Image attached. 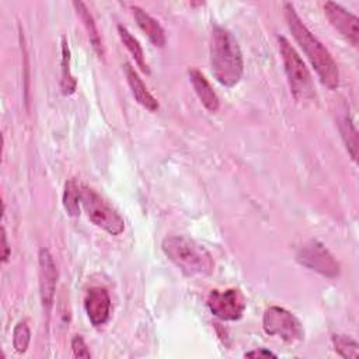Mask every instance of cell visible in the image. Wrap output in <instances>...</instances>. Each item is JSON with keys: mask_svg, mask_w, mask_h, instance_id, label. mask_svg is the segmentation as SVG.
Returning <instances> with one entry per match:
<instances>
[{"mask_svg": "<svg viewBox=\"0 0 359 359\" xmlns=\"http://www.w3.org/2000/svg\"><path fill=\"white\" fill-rule=\"evenodd\" d=\"M165 257L188 276H206L213 272L215 262L210 252L192 238L170 236L161 244Z\"/></svg>", "mask_w": 359, "mask_h": 359, "instance_id": "3", "label": "cell"}, {"mask_svg": "<svg viewBox=\"0 0 359 359\" xmlns=\"http://www.w3.org/2000/svg\"><path fill=\"white\" fill-rule=\"evenodd\" d=\"M123 70H125V76H126L128 84H129V87H130V90H132V94H133L135 100H136L142 107H144L146 109H149V111H157V109H158V102H157V100L150 94V91L147 90V87L144 86V83H143L142 79L139 77L137 72H136L129 63H125Z\"/></svg>", "mask_w": 359, "mask_h": 359, "instance_id": "12", "label": "cell"}, {"mask_svg": "<svg viewBox=\"0 0 359 359\" xmlns=\"http://www.w3.org/2000/svg\"><path fill=\"white\" fill-rule=\"evenodd\" d=\"M208 307L217 318L236 321L245 310V299L238 289L212 290L208 296Z\"/></svg>", "mask_w": 359, "mask_h": 359, "instance_id": "8", "label": "cell"}, {"mask_svg": "<svg viewBox=\"0 0 359 359\" xmlns=\"http://www.w3.org/2000/svg\"><path fill=\"white\" fill-rule=\"evenodd\" d=\"M278 42L292 94L299 101H307L314 98V84L304 62L286 38L279 36Z\"/></svg>", "mask_w": 359, "mask_h": 359, "instance_id": "4", "label": "cell"}, {"mask_svg": "<svg viewBox=\"0 0 359 359\" xmlns=\"http://www.w3.org/2000/svg\"><path fill=\"white\" fill-rule=\"evenodd\" d=\"M283 11L293 38L306 53L307 59L310 60L311 66L318 74L321 83L331 90L337 88L339 84V72L331 53L303 24L292 3H285Z\"/></svg>", "mask_w": 359, "mask_h": 359, "instance_id": "1", "label": "cell"}, {"mask_svg": "<svg viewBox=\"0 0 359 359\" xmlns=\"http://www.w3.org/2000/svg\"><path fill=\"white\" fill-rule=\"evenodd\" d=\"M39 262V294L43 310L49 314L56 292V280H57V269L50 252L46 248H41L38 254Z\"/></svg>", "mask_w": 359, "mask_h": 359, "instance_id": "9", "label": "cell"}, {"mask_svg": "<svg viewBox=\"0 0 359 359\" xmlns=\"http://www.w3.org/2000/svg\"><path fill=\"white\" fill-rule=\"evenodd\" d=\"M84 309L93 325L98 327L105 324L111 313V299L108 292L100 286L88 289L84 299Z\"/></svg>", "mask_w": 359, "mask_h": 359, "instance_id": "11", "label": "cell"}, {"mask_svg": "<svg viewBox=\"0 0 359 359\" xmlns=\"http://www.w3.org/2000/svg\"><path fill=\"white\" fill-rule=\"evenodd\" d=\"M188 76L194 86L195 93L199 97L203 107L210 112H216L219 109V97L213 91V88L209 84V81L206 80V77L198 69H189Z\"/></svg>", "mask_w": 359, "mask_h": 359, "instance_id": "13", "label": "cell"}, {"mask_svg": "<svg viewBox=\"0 0 359 359\" xmlns=\"http://www.w3.org/2000/svg\"><path fill=\"white\" fill-rule=\"evenodd\" d=\"M31 341V331L27 321H20L13 331V346L18 353H24L28 349Z\"/></svg>", "mask_w": 359, "mask_h": 359, "instance_id": "21", "label": "cell"}, {"mask_svg": "<svg viewBox=\"0 0 359 359\" xmlns=\"http://www.w3.org/2000/svg\"><path fill=\"white\" fill-rule=\"evenodd\" d=\"M332 345L335 352L345 359H358L359 356V344L348 335H332Z\"/></svg>", "mask_w": 359, "mask_h": 359, "instance_id": "20", "label": "cell"}, {"mask_svg": "<svg viewBox=\"0 0 359 359\" xmlns=\"http://www.w3.org/2000/svg\"><path fill=\"white\" fill-rule=\"evenodd\" d=\"M324 13L331 22V25L342 34L353 46H358L359 42V20L345 10L342 6L327 1L324 4Z\"/></svg>", "mask_w": 359, "mask_h": 359, "instance_id": "10", "label": "cell"}, {"mask_svg": "<svg viewBox=\"0 0 359 359\" xmlns=\"http://www.w3.org/2000/svg\"><path fill=\"white\" fill-rule=\"evenodd\" d=\"M62 76H60V90L65 95H70L76 90V79L70 72V49L66 38H62Z\"/></svg>", "mask_w": 359, "mask_h": 359, "instance_id": "16", "label": "cell"}, {"mask_svg": "<svg viewBox=\"0 0 359 359\" xmlns=\"http://www.w3.org/2000/svg\"><path fill=\"white\" fill-rule=\"evenodd\" d=\"M81 203L88 219L97 227L112 236H119L125 230V222L121 215L91 188L81 187Z\"/></svg>", "mask_w": 359, "mask_h": 359, "instance_id": "5", "label": "cell"}, {"mask_svg": "<svg viewBox=\"0 0 359 359\" xmlns=\"http://www.w3.org/2000/svg\"><path fill=\"white\" fill-rule=\"evenodd\" d=\"M72 351H73L76 358H86V359L91 358L88 346L86 345L84 339L80 335L73 337V339H72Z\"/></svg>", "mask_w": 359, "mask_h": 359, "instance_id": "22", "label": "cell"}, {"mask_svg": "<svg viewBox=\"0 0 359 359\" xmlns=\"http://www.w3.org/2000/svg\"><path fill=\"white\" fill-rule=\"evenodd\" d=\"M80 202H81V188L74 180H69L65 184L63 192V206L70 216L80 215Z\"/></svg>", "mask_w": 359, "mask_h": 359, "instance_id": "19", "label": "cell"}, {"mask_svg": "<svg viewBox=\"0 0 359 359\" xmlns=\"http://www.w3.org/2000/svg\"><path fill=\"white\" fill-rule=\"evenodd\" d=\"M132 11L139 28L147 35L150 42L158 48H163L165 45V34L158 21L137 6H133Z\"/></svg>", "mask_w": 359, "mask_h": 359, "instance_id": "14", "label": "cell"}, {"mask_svg": "<svg viewBox=\"0 0 359 359\" xmlns=\"http://www.w3.org/2000/svg\"><path fill=\"white\" fill-rule=\"evenodd\" d=\"M1 247H3V254H1V261L3 262H7L8 261V257L11 254L10 251V245L7 243V233H6V229L1 227Z\"/></svg>", "mask_w": 359, "mask_h": 359, "instance_id": "23", "label": "cell"}, {"mask_svg": "<svg viewBox=\"0 0 359 359\" xmlns=\"http://www.w3.org/2000/svg\"><path fill=\"white\" fill-rule=\"evenodd\" d=\"M296 261L300 265L327 278H337L339 275V264L317 240L304 243L296 252Z\"/></svg>", "mask_w": 359, "mask_h": 359, "instance_id": "7", "label": "cell"}, {"mask_svg": "<svg viewBox=\"0 0 359 359\" xmlns=\"http://www.w3.org/2000/svg\"><path fill=\"white\" fill-rule=\"evenodd\" d=\"M338 122H339L338 126H339L344 143L346 146V150L351 154L352 160L356 161V157H358V132H356V128L353 125V121L351 119L349 114L345 112L342 116H339Z\"/></svg>", "mask_w": 359, "mask_h": 359, "instance_id": "17", "label": "cell"}, {"mask_svg": "<svg viewBox=\"0 0 359 359\" xmlns=\"http://www.w3.org/2000/svg\"><path fill=\"white\" fill-rule=\"evenodd\" d=\"M245 356L248 358H276V355L265 348H259V349H255V351H250L245 353Z\"/></svg>", "mask_w": 359, "mask_h": 359, "instance_id": "24", "label": "cell"}, {"mask_svg": "<svg viewBox=\"0 0 359 359\" xmlns=\"http://www.w3.org/2000/svg\"><path fill=\"white\" fill-rule=\"evenodd\" d=\"M118 34H119V38L121 41L123 42V45L126 46V49L130 52V55L133 56L135 62L137 63V66L142 69V72L144 73H150L149 70V66L144 60V53H143V49L140 46V43L137 42V39L123 27V25H118Z\"/></svg>", "mask_w": 359, "mask_h": 359, "instance_id": "18", "label": "cell"}, {"mask_svg": "<svg viewBox=\"0 0 359 359\" xmlns=\"http://www.w3.org/2000/svg\"><path fill=\"white\" fill-rule=\"evenodd\" d=\"M210 65L216 80L224 87L236 86L244 70L240 46L230 31L213 27L210 36Z\"/></svg>", "mask_w": 359, "mask_h": 359, "instance_id": "2", "label": "cell"}, {"mask_svg": "<svg viewBox=\"0 0 359 359\" xmlns=\"http://www.w3.org/2000/svg\"><path fill=\"white\" fill-rule=\"evenodd\" d=\"M262 327L268 335L279 337L285 342H300L304 338V330L299 318L279 306H269L265 310Z\"/></svg>", "mask_w": 359, "mask_h": 359, "instance_id": "6", "label": "cell"}, {"mask_svg": "<svg viewBox=\"0 0 359 359\" xmlns=\"http://www.w3.org/2000/svg\"><path fill=\"white\" fill-rule=\"evenodd\" d=\"M73 6H74L77 14L80 15L81 21L84 22V27L88 32V38H90V42H91L94 50L97 52V55L102 56L104 50H102L101 39H100V35H98V31H97V27H95V22H94V18H93L91 13L88 11L87 6L83 1H73Z\"/></svg>", "mask_w": 359, "mask_h": 359, "instance_id": "15", "label": "cell"}]
</instances>
